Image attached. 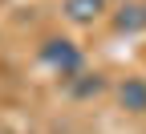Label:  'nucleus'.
<instances>
[{"label": "nucleus", "mask_w": 146, "mask_h": 134, "mask_svg": "<svg viewBox=\"0 0 146 134\" xmlns=\"http://www.w3.org/2000/svg\"><path fill=\"white\" fill-rule=\"evenodd\" d=\"M41 61L57 77H77L85 57H81V45H73L69 37H49V41H41Z\"/></svg>", "instance_id": "f257e3e1"}, {"label": "nucleus", "mask_w": 146, "mask_h": 134, "mask_svg": "<svg viewBox=\"0 0 146 134\" xmlns=\"http://www.w3.org/2000/svg\"><path fill=\"white\" fill-rule=\"evenodd\" d=\"M114 29L126 33V37H134L146 29V4H138V0H122L118 12H114Z\"/></svg>", "instance_id": "f03ea898"}, {"label": "nucleus", "mask_w": 146, "mask_h": 134, "mask_svg": "<svg viewBox=\"0 0 146 134\" xmlns=\"http://www.w3.org/2000/svg\"><path fill=\"white\" fill-rule=\"evenodd\" d=\"M118 102L130 114H146V77H126L118 85Z\"/></svg>", "instance_id": "7ed1b4c3"}, {"label": "nucleus", "mask_w": 146, "mask_h": 134, "mask_svg": "<svg viewBox=\"0 0 146 134\" xmlns=\"http://www.w3.org/2000/svg\"><path fill=\"white\" fill-rule=\"evenodd\" d=\"M106 12V0H65V16L73 25H94Z\"/></svg>", "instance_id": "20e7f679"}, {"label": "nucleus", "mask_w": 146, "mask_h": 134, "mask_svg": "<svg viewBox=\"0 0 146 134\" xmlns=\"http://www.w3.org/2000/svg\"><path fill=\"white\" fill-rule=\"evenodd\" d=\"M81 81H73L69 89H73V98H89V93H102L106 89V81H102V73H77Z\"/></svg>", "instance_id": "39448f33"}]
</instances>
